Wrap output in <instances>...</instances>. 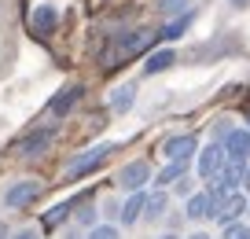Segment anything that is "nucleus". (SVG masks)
<instances>
[{
  "label": "nucleus",
  "mask_w": 250,
  "mask_h": 239,
  "mask_svg": "<svg viewBox=\"0 0 250 239\" xmlns=\"http://www.w3.org/2000/svg\"><path fill=\"white\" fill-rule=\"evenodd\" d=\"M155 41H158V33H151V30H129V33H122V37L103 52V66H118V63H125L129 55L144 52V48L155 44Z\"/></svg>",
  "instance_id": "1"
},
{
  "label": "nucleus",
  "mask_w": 250,
  "mask_h": 239,
  "mask_svg": "<svg viewBox=\"0 0 250 239\" xmlns=\"http://www.w3.org/2000/svg\"><path fill=\"white\" fill-rule=\"evenodd\" d=\"M114 151V144H96V147H88L85 154H78L66 170H62V177L66 180H81L85 173H92V170H100L103 162H107V154Z\"/></svg>",
  "instance_id": "2"
},
{
  "label": "nucleus",
  "mask_w": 250,
  "mask_h": 239,
  "mask_svg": "<svg viewBox=\"0 0 250 239\" xmlns=\"http://www.w3.org/2000/svg\"><path fill=\"white\" fill-rule=\"evenodd\" d=\"M37 195H41L37 180H15V184L4 192V206H8V210H26V206L37 202Z\"/></svg>",
  "instance_id": "3"
},
{
  "label": "nucleus",
  "mask_w": 250,
  "mask_h": 239,
  "mask_svg": "<svg viewBox=\"0 0 250 239\" xmlns=\"http://www.w3.org/2000/svg\"><path fill=\"white\" fill-rule=\"evenodd\" d=\"M52 140H55V125H41V129H33L30 136H22V140H19V147H15V151L22 154V158H33V154H41L48 144H52Z\"/></svg>",
  "instance_id": "4"
},
{
  "label": "nucleus",
  "mask_w": 250,
  "mask_h": 239,
  "mask_svg": "<svg viewBox=\"0 0 250 239\" xmlns=\"http://www.w3.org/2000/svg\"><path fill=\"white\" fill-rule=\"evenodd\" d=\"M225 147L221 144H210V147H203V154H199V173H203L206 180H217V173L225 170Z\"/></svg>",
  "instance_id": "5"
},
{
  "label": "nucleus",
  "mask_w": 250,
  "mask_h": 239,
  "mask_svg": "<svg viewBox=\"0 0 250 239\" xmlns=\"http://www.w3.org/2000/svg\"><path fill=\"white\" fill-rule=\"evenodd\" d=\"M221 147H225L228 162H247V158H250V132L247 129H232Z\"/></svg>",
  "instance_id": "6"
},
{
  "label": "nucleus",
  "mask_w": 250,
  "mask_h": 239,
  "mask_svg": "<svg viewBox=\"0 0 250 239\" xmlns=\"http://www.w3.org/2000/svg\"><path fill=\"white\" fill-rule=\"evenodd\" d=\"M81 92H85L81 85H66L59 96H52V100H48V114H52V118H66V114H70V107L81 100Z\"/></svg>",
  "instance_id": "7"
},
{
  "label": "nucleus",
  "mask_w": 250,
  "mask_h": 239,
  "mask_svg": "<svg viewBox=\"0 0 250 239\" xmlns=\"http://www.w3.org/2000/svg\"><path fill=\"white\" fill-rule=\"evenodd\" d=\"M162 151H166L169 162H188V158L195 154V136H191V132H184V136H169Z\"/></svg>",
  "instance_id": "8"
},
{
  "label": "nucleus",
  "mask_w": 250,
  "mask_h": 239,
  "mask_svg": "<svg viewBox=\"0 0 250 239\" xmlns=\"http://www.w3.org/2000/svg\"><path fill=\"white\" fill-rule=\"evenodd\" d=\"M147 177H151L147 162H129V166L122 170V177H118V184L129 188V192H140V188L147 184Z\"/></svg>",
  "instance_id": "9"
},
{
  "label": "nucleus",
  "mask_w": 250,
  "mask_h": 239,
  "mask_svg": "<svg viewBox=\"0 0 250 239\" xmlns=\"http://www.w3.org/2000/svg\"><path fill=\"white\" fill-rule=\"evenodd\" d=\"M30 26H33L37 33H52L55 26H59V11H55V4H41V8H33Z\"/></svg>",
  "instance_id": "10"
},
{
  "label": "nucleus",
  "mask_w": 250,
  "mask_h": 239,
  "mask_svg": "<svg viewBox=\"0 0 250 239\" xmlns=\"http://www.w3.org/2000/svg\"><path fill=\"white\" fill-rule=\"evenodd\" d=\"M173 63H177L173 48H158V52H151L147 59H144V74H162V70H169Z\"/></svg>",
  "instance_id": "11"
},
{
  "label": "nucleus",
  "mask_w": 250,
  "mask_h": 239,
  "mask_svg": "<svg viewBox=\"0 0 250 239\" xmlns=\"http://www.w3.org/2000/svg\"><path fill=\"white\" fill-rule=\"evenodd\" d=\"M144 202H147V195H144V192H133L129 199L122 202V210H118V214H122V221H125V224H133L136 217L144 214Z\"/></svg>",
  "instance_id": "12"
},
{
  "label": "nucleus",
  "mask_w": 250,
  "mask_h": 239,
  "mask_svg": "<svg viewBox=\"0 0 250 239\" xmlns=\"http://www.w3.org/2000/svg\"><path fill=\"white\" fill-rule=\"evenodd\" d=\"M133 100H136V85H122V88H114V92H110V107L122 110V114L133 107Z\"/></svg>",
  "instance_id": "13"
},
{
  "label": "nucleus",
  "mask_w": 250,
  "mask_h": 239,
  "mask_svg": "<svg viewBox=\"0 0 250 239\" xmlns=\"http://www.w3.org/2000/svg\"><path fill=\"white\" fill-rule=\"evenodd\" d=\"M184 173H188V162H169V166H166V170H162V173H158V177H155V180H158V184H162V188H166V184H177V180H180V177H184Z\"/></svg>",
  "instance_id": "14"
},
{
  "label": "nucleus",
  "mask_w": 250,
  "mask_h": 239,
  "mask_svg": "<svg viewBox=\"0 0 250 239\" xmlns=\"http://www.w3.org/2000/svg\"><path fill=\"white\" fill-rule=\"evenodd\" d=\"M188 22H191V11H188V15H180V19H173L166 30H158V37H162V41H177L180 33L188 30Z\"/></svg>",
  "instance_id": "15"
},
{
  "label": "nucleus",
  "mask_w": 250,
  "mask_h": 239,
  "mask_svg": "<svg viewBox=\"0 0 250 239\" xmlns=\"http://www.w3.org/2000/svg\"><path fill=\"white\" fill-rule=\"evenodd\" d=\"M144 214H147L151 221H155V217H162V214H166V195H162V192H155L147 202H144Z\"/></svg>",
  "instance_id": "16"
},
{
  "label": "nucleus",
  "mask_w": 250,
  "mask_h": 239,
  "mask_svg": "<svg viewBox=\"0 0 250 239\" xmlns=\"http://www.w3.org/2000/svg\"><path fill=\"white\" fill-rule=\"evenodd\" d=\"M70 210H74V202H59V206H55L52 214H44V228H55V224H59L62 217L70 214Z\"/></svg>",
  "instance_id": "17"
},
{
  "label": "nucleus",
  "mask_w": 250,
  "mask_h": 239,
  "mask_svg": "<svg viewBox=\"0 0 250 239\" xmlns=\"http://www.w3.org/2000/svg\"><path fill=\"white\" fill-rule=\"evenodd\" d=\"M88 239H118V228L114 224H96V228L88 232Z\"/></svg>",
  "instance_id": "18"
},
{
  "label": "nucleus",
  "mask_w": 250,
  "mask_h": 239,
  "mask_svg": "<svg viewBox=\"0 0 250 239\" xmlns=\"http://www.w3.org/2000/svg\"><path fill=\"white\" fill-rule=\"evenodd\" d=\"M184 8H188V0H158V11H166V15H177Z\"/></svg>",
  "instance_id": "19"
},
{
  "label": "nucleus",
  "mask_w": 250,
  "mask_h": 239,
  "mask_svg": "<svg viewBox=\"0 0 250 239\" xmlns=\"http://www.w3.org/2000/svg\"><path fill=\"white\" fill-rule=\"evenodd\" d=\"M225 239H250V228H247V224H228Z\"/></svg>",
  "instance_id": "20"
},
{
  "label": "nucleus",
  "mask_w": 250,
  "mask_h": 239,
  "mask_svg": "<svg viewBox=\"0 0 250 239\" xmlns=\"http://www.w3.org/2000/svg\"><path fill=\"white\" fill-rule=\"evenodd\" d=\"M92 221H96V210L85 206V210H81V224H92Z\"/></svg>",
  "instance_id": "21"
},
{
  "label": "nucleus",
  "mask_w": 250,
  "mask_h": 239,
  "mask_svg": "<svg viewBox=\"0 0 250 239\" xmlns=\"http://www.w3.org/2000/svg\"><path fill=\"white\" fill-rule=\"evenodd\" d=\"M11 239H41V236H37V232H33V228H22V232H15V236H11Z\"/></svg>",
  "instance_id": "22"
},
{
  "label": "nucleus",
  "mask_w": 250,
  "mask_h": 239,
  "mask_svg": "<svg viewBox=\"0 0 250 239\" xmlns=\"http://www.w3.org/2000/svg\"><path fill=\"white\" fill-rule=\"evenodd\" d=\"M0 239H8V224L4 221H0Z\"/></svg>",
  "instance_id": "23"
},
{
  "label": "nucleus",
  "mask_w": 250,
  "mask_h": 239,
  "mask_svg": "<svg viewBox=\"0 0 250 239\" xmlns=\"http://www.w3.org/2000/svg\"><path fill=\"white\" fill-rule=\"evenodd\" d=\"M243 184H247V188H250V170H247V173H243Z\"/></svg>",
  "instance_id": "24"
},
{
  "label": "nucleus",
  "mask_w": 250,
  "mask_h": 239,
  "mask_svg": "<svg viewBox=\"0 0 250 239\" xmlns=\"http://www.w3.org/2000/svg\"><path fill=\"white\" fill-rule=\"evenodd\" d=\"M191 239H210V236H206V232H195V236H191Z\"/></svg>",
  "instance_id": "25"
},
{
  "label": "nucleus",
  "mask_w": 250,
  "mask_h": 239,
  "mask_svg": "<svg viewBox=\"0 0 250 239\" xmlns=\"http://www.w3.org/2000/svg\"><path fill=\"white\" fill-rule=\"evenodd\" d=\"M70 239H81V232H70Z\"/></svg>",
  "instance_id": "26"
},
{
  "label": "nucleus",
  "mask_w": 250,
  "mask_h": 239,
  "mask_svg": "<svg viewBox=\"0 0 250 239\" xmlns=\"http://www.w3.org/2000/svg\"><path fill=\"white\" fill-rule=\"evenodd\" d=\"M162 239H180V236H162Z\"/></svg>",
  "instance_id": "27"
},
{
  "label": "nucleus",
  "mask_w": 250,
  "mask_h": 239,
  "mask_svg": "<svg viewBox=\"0 0 250 239\" xmlns=\"http://www.w3.org/2000/svg\"><path fill=\"white\" fill-rule=\"evenodd\" d=\"M232 4H247V0H232Z\"/></svg>",
  "instance_id": "28"
},
{
  "label": "nucleus",
  "mask_w": 250,
  "mask_h": 239,
  "mask_svg": "<svg viewBox=\"0 0 250 239\" xmlns=\"http://www.w3.org/2000/svg\"><path fill=\"white\" fill-rule=\"evenodd\" d=\"M247 214H250V206H247Z\"/></svg>",
  "instance_id": "29"
}]
</instances>
